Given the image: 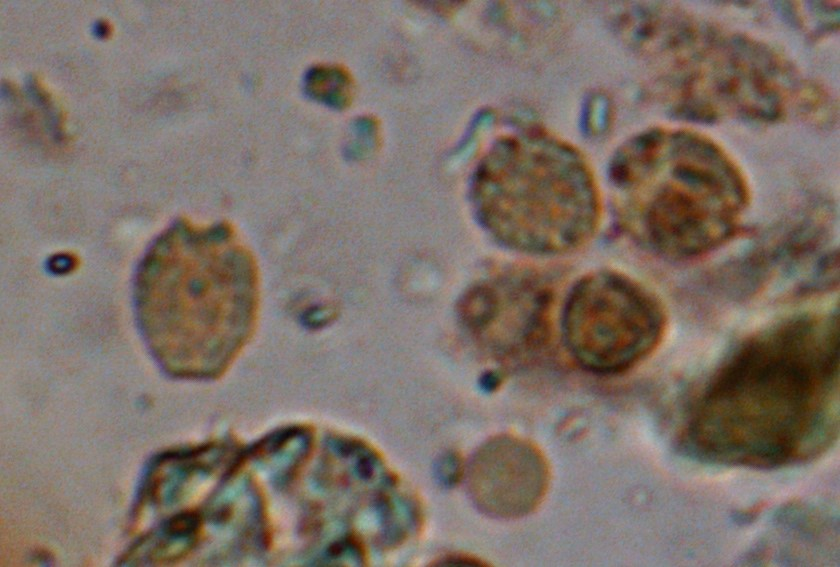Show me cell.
<instances>
[{"mask_svg":"<svg viewBox=\"0 0 840 567\" xmlns=\"http://www.w3.org/2000/svg\"><path fill=\"white\" fill-rule=\"evenodd\" d=\"M837 368L834 319H797L759 334L712 379L689 424L691 446L762 467L817 452L834 426Z\"/></svg>","mask_w":840,"mask_h":567,"instance_id":"obj_1","label":"cell"},{"mask_svg":"<svg viewBox=\"0 0 840 567\" xmlns=\"http://www.w3.org/2000/svg\"><path fill=\"white\" fill-rule=\"evenodd\" d=\"M257 270L227 226L179 221L142 259L134 285L140 329L172 373L221 371L252 331Z\"/></svg>","mask_w":840,"mask_h":567,"instance_id":"obj_2","label":"cell"},{"mask_svg":"<svg viewBox=\"0 0 840 567\" xmlns=\"http://www.w3.org/2000/svg\"><path fill=\"white\" fill-rule=\"evenodd\" d=\"M635 164L621 159L616 178L630 228L652 248L694 257L725 243L746 204L745 184L733 166L711 149L706 156L678 157L660 165L639 144Z\"/></svg>","mask_w":840,"mask_h":567,"instance_id":"obj_3","label":"cell"},{"mask_svg":"<svg viewBox=\"0 0 840 567\" xmlns=\"http://www.w3.org/2000/svg\"><path fill=\"white\" fill-rule=\"evenodd\" d=\"M596 316L568 324L571 353L597 373L624 371L649 355L664 331V314L644 288L619 275L596 279Z\"/></svg>","mask_w":840,"mask_h":567,"instance_id":"obj_4","label":"cell"},{"mask_svg":"<svg viewBox=\"0 0 840 567\" xmlns=\"http://www.w3.org/2000/svg\"><path fill=\"white\" fill-rule=\"evenodd\" d=\"M550 470L544 454L528 440L501 435L485 442L467 469V484L475 506L497 518H518L544 499Z\"/></svg>","mask_w":840,"mask_h":567,"instance_id":"obj_5","label":"cell"},{"mask_svg":"<svg viewBox=\"0 0 840 567\" xmlns=\"http://www.w3.org/2000/svg\"><path fill=\"white\" fill-rule=\"evenodd\" d=\"M307 89L315 98L341 106L349 97L350 83L338 69L321 68L308 76Z\"/></svg>","mask_w":840,"mask_h":567,"instance_id":"obj_6","label":"cell"},{"mask_svg":"<svg viewBox=\"0 0 840 567\" xmlns=\"http://www.w3.org/2000/svg\"><path fill=\"white\" fill-rule=\"evenodd\" d=\"M437 470L442 481L451 485L456 483L462 474V464L456 455L449 454L440 461Z\"/></svg>","mask_w":840,"mask_h":567,"instance_id":"obj_7","label":"cell"},{"mask_svg":"<svg viewBox=\"0 0 840 567\" xmlns=\"http://www.w3.org/2000/svg\"><path fill=\"white\" fill-rule=\"evenodd\" d=\"M435 565H441V566H447V565L448 566H455V565L456 566H459V565L475 566L476 565L477 566V565H483V562L480 561L479 559H476V558H473V557H470V556L458 555V556H447L446 558L437 561Z\"/></svg>","mask_w":840,"mask_h":567,"instance_id":"obj_8","label":"cell"}]
</instances>
